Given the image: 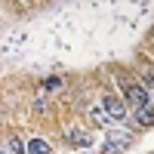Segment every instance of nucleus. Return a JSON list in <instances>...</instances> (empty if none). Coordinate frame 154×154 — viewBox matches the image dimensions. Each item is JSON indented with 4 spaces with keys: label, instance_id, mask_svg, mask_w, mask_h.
Wrapping results in <instances>:
<instances>
[{
    "label": "nucleus",
    "instance_id": "f257e3e1",
    "mask_svg": "<svg viewBox=\"0 0 154 154\" xmlns=\"http://www.w3.org/2000/svg\"><path fill=\"white\" fill-rule=\"evenodd\" d=\"M133 142V133H123V130H111L108 133V142L105 145H102V151H105V154H120L126 145H130Z\"/></svg>",
    "mask_w": 154,
    "mask_h": 154
},
{
    "label": "nucleus",
    "instance_id": "f03ea898",
    "mask_svg": "<svg viewBox=\"0 0 154 154\" xmlns=\"http://www.w3.org/2000/svg\"><path fill=\"white\" fill-rule=\"evenodd\" d=\"M102 108H105V114H108V120H126V117H130V105H126V102L123 99H105V102H102Z\"/></svg>",
    "mask_w": 154,
    "mask_h": 154
},
{
    "label": "nucleus",
    "instance_id": "7ed1b4c3",
    "mask_svg": "<svg viewBox=\"0 0 154 154\" xmlns=\"http://www.w3.org/2000/svg\"><path fill=\"white\" fill-rule=\"evenodd\" d=\"M123 102H126V105H133V108H145V105H151L145 86H123Z\"/></svg>",
    "mask_w": 154,
    "mask_h": 154
},
{
    "label": "nucleus",
    "instance_id": "20e7f679",
    "mask_svg": "<svg viewBox=\"0 0 154 154\" xmlns=\"http://www.w3.org/2000/svg\"><path fill=\"white\" fill-rule=\"evenodd\" d=\"M65 139L71 145H77V148H89V145H93V133H86V130H68Z\"/></svg>",
    "mask_w": 154,
    "mask_h": 154
},
{
    "label": "nucleus",
    "instance_id": "39448f33",
    "mask_svg": "<svg viewBox=\"0 0 154 154\" xmlns=\"http://www.w3.org/2000/svg\"><path fill=\"white\" fill-rule=\"evenodd\" d=\"M28 154H53V151H49L46 139H31V142H28Z\"/></svg>",
    "mask_w": 154,
    "mask_h": 154
},
{
    "label": "nucleus",
    "instance_id": "423d86ee",
    "mask_svg": "<svg viewBox=\"0 0 154 154\" xmlns=\"http://www.w3.org/2000/svg\"><path fill=\"white\" fill-rule=\"evenodd\" d=\"M6 148H9V154H28V145H25L19 136H12L9 142H6Z\"/></svg>",
    "mask_w": 154,
    "mask_h": 154
},
{
    "label": "nucleus",
    "instance_id": "0eeeda50",
    "mask_svg": "<svg viewBox=\"0 0 154 154\" xmlns=\"http://www.w3.org/2000/svg\"><path fill=\"white\" fill-rule=\"evenodd\" d=\"M136 117H139V123H154V108H136Z\"/></svg>",
    "mask_w": 154,
    "mask_h": 154
},
{
    "label": "nucleus",
    "instance_id": "6e6552de",
    "mask_svg": "<svg viewBox=\"0 0 154 154\" xmlns=\"http://www.w3.org/2000/svg\"><path fill=\"white\" fill-rule=\"evenodd\" d=\"M89 117H93V120H96L99 126H105V123H108V114H105V108H102V105H99V108H93V111H89Z\"/></svg>",
    "mask_w": 154,
    "mask_h": 154
},
{
    "label": "nucleus",
    "instance_id": "1a4fd4ad",
    "mask_svg": "<svg viewBox=\"0 0 154 154\" xmlns=\"http://www.w3.org/2000/svg\"><path fill=\"white\" fill-rule=\"evenodd\" d=\"M142 83H145V89H154V68L145 71V80H142Z\"/></svg>",
    "mask_w": 154,
    "mask_h": 154
},
{
    "label": "nucleus",
    "instance_id": "9d476101",
    "mask_svg": "<svg viewBox=\"0 0 154 154\" xmlns=\"http://www.w3.org/2000/svg\"><path fill=\"white\" fill-rule=\"evenodd\" d=\"M43 86H46V89H59V77H49V80H46Z\"/></svg>",
    "mask_w": 154,
    "mask_h": 154
},
{
    "label": "nucleus",
    "instance_id": "9b49d317",
    "mask_svg": "<svg viewBox=\"0 0 154 154\" xmlns=\"http://www.w3.org/2000/svg\"><path fill=\"white\" fill-rule=\"evenodd\" d=\"M0 154H9V148H0Z\"/></svg>",
    "mask_w": 154,
    "mask_h": 154
}]
</instances>
